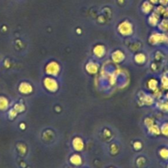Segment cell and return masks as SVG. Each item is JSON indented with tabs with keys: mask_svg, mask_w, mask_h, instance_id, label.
I'll use <instances>...</instances> for the list:
<instances>
[{
	"mask_svg": "<svg viewBox=\"0 0 168 168\" xmlns=\"http://www.w3.org/2000/svg\"><path fill=\"white\" fill-rule=\"evenodd\" d=\"M149 42L152 45H158L159 44L168 42V36L162 33H154L149 37Z\"/></svg>",
	"mask_w": 168,
	"mask_h": 168,
	"instance_id": "1",
	"label": "cell"
},
{
	"mask_svg": "<svg viewBox=\"0 0 168 168\" xmlns=\"http://www.w3.org/2000/svg\"><path fill=\"white\" fill-rule=\"evenodd\" d=\"M117 29H118L120 34L124 35V36H128V35L133 33V26H132L131 23L127 22V21H125V22L120 23Z\"/></svg>",
	"mask_w": 168,
	"mask_h": 168,
	"instance_id": "2",
	"label": "cell"
},
{
	"mask_svg": "<svg viewBox=\"0 0 168 168\" xmlns=\"http://www.w3.org/2000/svg\"><path fill=\"white\" fill-rule=\"evenodd\" d=\"M45 72L49 76H56L60 72V66L56 62H49L45 67Z\"/></svg>",
	"mask_w": 168,
	"mask_h": 168,
	"instance_id": "3",
	"label": "cell"
},
{
	"mask_svg": "<svg viewBox=\"0 0 168 168\" xmlns=\"http://www.w3.org/2000/svg\"><path fill=\"white\" fill-rule=\"evenodd\" d=\"M44 85L47 90L50 92H56L58 89V84L53 77H46L44 80Z\"/></svg>",
	"mask_w": 168,
	"mask_h": 168,
	"instance_id": "4",
	"label": "cell"
},
{
	"mask_svg": "<svg viewBox=\"0 0 168 168\" xmlns=\"http://www.w3.org/2000/svg\"><path fill=\"white\" fill-rule=\"evenodd\" d=\"M19 91L22 94H30L33 91V88H32V86L29 83H27V82H22L19 85Z\"/></svg>",
	"mask_w": 168,
	"mask_h": 168,
	"instance_id": "5",
	"label": "cell"
},
{
	"mask_svg": "<svg viewBox=\"0 0 168 168\" xmlns=\"http://www.w3.org/2000/svg\"><path fill=\"white\" fill-rule=\"evenodd\" d=\"M112 59L116 62V63H119L125 59V54L120 50H117L112 53Z\"/></svg>",
	"mask_w": 168,
	"mask_h": 168,
	"instance_id": "6",
	"label": "cell"
},
{
	"mask_svg": "<svg viewBox=\"0 0 168 168\" xmlns=\"http://www.w3.org/2000/svg\"><path fill=\"white\" fill-rule=\"evenodd\" d=\"M93 52H94V54L95 56L99 58H102V56H104L105 53H106L104 46H102V45H96L93 49Z\"/></svg>",
	"mask_w": 168,
	"mask_h": 168,
	"instance_id": "7",
	"label": "cell"
},
{
	"mask_svg": "<svg viewBox=\"0 0 168 168\" xmlns=\"http://www.w3.org/2000/svg\"><path fill=\"white\" fill-rule=\"evenodd\" d=\"M159 20H160V17H159V14H158L157 12H154L152 13L149 17V23L150 24V26H158L159 22Z\"/></svg>",
	"mask_w": 168,
	"mask_h": 168,
	"instance_id": "8",
	"label": "cell"
},
{
	"mask_svg": "<svg viewBox=\"0 0 168 168\" xmlns=\"http://www.w3.org/2000/svg\"><path fill=\"white\" fill-rule=\"evenodd\" d=\"M72 145H73L74 149H76V151H81L84 148L83 140L81 138L76 137V138H75L73 139V141H72Z\"/></svg>",
	"mask_w": 168,
	"mask_h": 168,
	"instance_id": "9",
	"label": "cell"
},
{
	"mask_svg": "<svg viewBox=\"0 0 168 168\" xmlns=\"http://www.w3.org/2000/svg\"><path fill=\"white\" fill-rule=\"evenodd\" d=\"M86 68V71L90 74H95L97 73L98 71V65L95 62H89V63L86 65L85 66Z\"/></svg>",
	"mask_w": 168,
	"mask_h": 168,
	"instance_id": "10",
	"label": "cell"
},
{
	"mask_svg": "<svg viewBox=\"0 0 168 168\" xmlns=\"http://www.w3.org/2000/svg\"><path fill=\"white\" fill-rule=\"evenodd\" d=\"M153 9H154V5L152 4L150 2L146 1V2H144V3H143V5H142V11H143L144 13H146V14H148L149 12H151Z\"/></svg>",
	"mask_w": 168,
	"mask_h": 168,
	"instance_id": "11",
	"label": "cell"
},
{
	"mask_svg": "<svg viewBox=\"0 0 168 168\" xmlns=\"http://www.w3.org/2000/svg\"><path fill=\"white\" fill-rule=\"evenodd\" d=\"M148 129H149V134H153V135H158V134H161L160 128H159V127L155 124L152 125L151 126L148 127Z\"/></svg>",
	"mask_w": 168,
	"mask_h": 168,
	"instance_id": "12",
	"label": "cell"
},
{
	"mask_svg": "<svg viewBox=\"0 0 168 168\" xmlns=\"http://www.w3.org/2000/svg\"><path fill=\"white\" fill-rule=\"evenodd\" d=\"M148 87H149V90H153V91L156 90L158 87V81L154 78L150 79L148 82Z\"/></svg>",
	"mask_w": 168,
	"mask_h": 168,
	"instance_id": "13",
	"label": "cell"
},
{
	"mask_svg": "<svg viewBox=\"0 0 168 168\" xmlns=\"http://www.w3.org/2000/svg\"><path fill=\"white\" fill-rule=\"evenodd\" d=\"M134 61L138 64H143L146 61V56L144 54H138L134 56Z\"/></svg>",
	"mask_w": 168,
	"mask_h": 168,
	"instance_id": "14",
	"label": "cell"
},
{
	"mask_svg": "<svg viewBox=\"0 0 168 168\" xmlns=\"http://www.w3.org/2000/svg\"><path fill=\"white\" fill-rule=\"evenodd\" d=\"M8 107V101L6 98L0 97V110L3 111L6 110Z\"/></svg>",
	"mask_w": 168,
	"mask_h": 168,
	"instance_id": "15",
	"label": "cell"
},
{
	"mask_svg": "<svg viewBox=\"0 0 168 168\" xmlns=\"http://www.w3.org/2000/svg\"><path fill=\"white\" fill-rule=\"evenodd\" d=\"M160 131L164 136L168 137V122H165L162 125V126L160 127Z\"/></svg>",
	"mask_w": 168,
	"mask_h": 168,
	"instance_id": "16",
	"label": "cell"
},
{
	"mask_svg": "<svg viewBox=\"0 0 168 168\" xmlns=\"http://www.w3.org/2000/svg\"><path fill=\"white\" fill-rule=\"evenodd\" d=\"M71 163L74 164V165H80L81 163V157L77 155V154H75L71 158Z\"/></svg>",
	"mask_w": 168,
	"mask_h": 168,
	"instance_id": "17",
	"label": "cell"
},
{
	"mask_svg": "<svg viewBox=\"0 0 168 168\" xmlns=\"http://www.w3.org/2000/svg\"><path fill=\"white\" fill-rule=\"evenodd\" d=\"M162 87L164 90H168V76H163L161 79Z\"/></svg>",
	"mask_w": 168,
	"mask_h": 168,
	"instance_id": "18",
	"label": "cell"
},
{
	"mask_svg": "<svg viewBox=\"0 0 168 168\" xmlns=\"http://www.w3.org/2000/svg\"><path fill=\"white\" fill-rule=\"evenodd\" d=\"M159 27H160V30H162V31H167L168 29V20L164 19L162 22L160 23L159 25Z\"/></svg>",
	"mask_w": 168,
	"mask_h": 168,
	"instance_id": "19",
	"label": "cell"
},
{
	"mask_svg": "<svg viewBox=\"0 0 168 168\" xmlns=\"http://www.w3.org/2000/svg\"><path fill=\"white\" fill-rule=\"evenodd\" d=\"M159 154L163 159H168V149H166V148L162 149L159 151Z\"/></svg>",
	"mask_w": 168,
	"mask_h": 168,
	"instance_id": "20",
	"label": "cell"
},
{
	"mask_svg": "<svg viewBox=\"0 0 168 168\" xmlns=\"http://www.w3.org/2000/svg\"><path fill=\"white\" fill-rule=\"evenodd\" d=\"M144 102L145 104L151 105L154 103V98H153L151 96H149V95H146V96L144 98Z\"/></svg>",
	"mask_w": 168,
	"mask_h": 168,
	"instance_id": "21",
	"label": "cell"
},
{
	"mask_svg": "<svg viewBox=\"0 0 168 168\" xmlns=\"http://www.w3.org/2000/svg\"><path fill=\"white\" fill-rule=\"evenodd\" d=\"M14 109L16 110L17 112H21L24 111L25 107H24V105L22 104V103H17V104L15 105Z\"/></svg>",
	"mask_w": 168,
	"mask_h": 168,
	"instance_id": "22",
	"label": "cell"
},
{
	"mask_svg": "<svg viewBox=\"0 0 168 168\" xmlns=\"http://www.w3.org/2000/svg\"><path fill=\"white\" fill-rule=\"evenodd\" d=\"M144 124H145V126H147L148 127L151 126L152 125L154 124V119H152L150 117H148V118H146V119L144 120Z\"/></svg>",
	"mask_w": 168,
	"mask_h": 168,
	"instance_id": "23",
	"label": "cell"
},
{
	"mask_svg": "<svg viewBox=\"0 0 168 168\" xmlns=\"http://www.w3.org/2000/svg\"><path fill=\"white\" fill-rule=\"evenodd\" d=\"M160 108H161L163 112H168V102H163L160 105Z\"/></svg>",
	"mask_w": 168,
	"mask_h": 168,
	"instance_id": "24",
	"label": "cell"
},
{
	"mask_svg": "<svg viewBox=\"0 0 168 168\" xmlns=\"http://www.w3.org/2000/svg\"><path fill=\"white\" fill-rule=\"evenodd\" d=\"M165 12H166V9L164 8L163 6H159L158 8H157V13L158 14H162V13H164Z\"/></svg>",
	"mask_w": 168,
	"mask_h": 168,
	"instance_id": "25",
	"label": "cell"
},
{
	"mask_svg": "<svg viewBox=\"0 0 168 168\" xmlns=\"http://www.w3.org/2000/svg\"><path fill=\"white\" fill-rule=\"evenodd\" d=\"M17 112L15 109H12V110H11V111H10V112H9V117H10V118H14V117H16V116H17Z\"/></svg>",
	"mask_w": 168,
	"mask_h": 168,
	"instance_id": "26",
	"label": "cell"
},
{
	"mask_svg": "<svg viewBox=\"0 0 168 168\" xmlns=\"http://www.w3.org/2000/svg\"><path fill=\"white\" fill-rule=\"evenodd\" d=\"M134 147L135 148V149H137V150H139V149H141V147H142V144L139 143V142H136L135 144H134Z\"/></svg>",
	"mask_w": 168,
	"mask_h": 168,
	"instance_id": "27",
	"label": "cell"
},
{
	"mask_svg": "<svg viewBox=\"0 0 168 168\" xmlns=\"http://www.w3.org/2000/svg\"><path fill=\"white\" fill-rule=\"evenodd\" d=\"M159 2L161 3L162 6H166L168 4V0H159Z\"/></svg>",
	"mask_w": 168,
	"mask_h": 168,
	"instance_id": "28",
	"label": "cell"
},
{
	"mask_svg": "<svg viewBox=\"0 0 168 168\" xmlns=\"http://www.w3.org/2000/svg\"><path fill=\"white\" fill-rule=\"evenodd\" d=\"M152 4H157L158 2H159V0H149Z\"/></svg>",
	"mask_w": 168,
	"mask_h": 168,
	"instance_id": "29",
	"label": "cell"
},
{
	"mask_svg": "<svg viewBox=\"0 0 168 168\" xmlns=\"http://www.w3.org/2000/svg\"><path fill=\"white\" fill-rule=\"evenodd\" d=\"M166 16H167V17H168V12H166Z\"/></svg>",
	"mask_w": 168,
	"mask_h": 168,
	"instance_id": "30",
	"label": "cell"
}]
</instances>
